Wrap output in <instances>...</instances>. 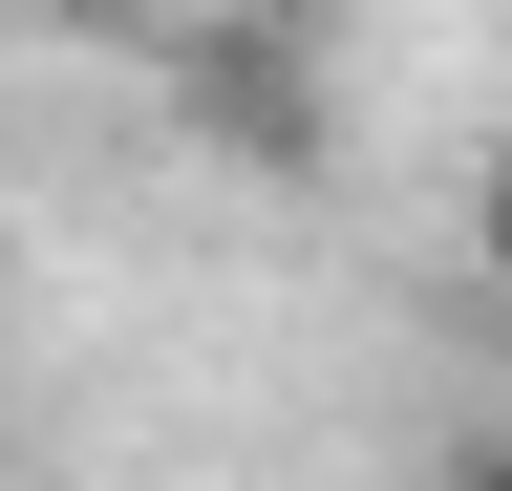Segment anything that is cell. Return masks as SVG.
<instances>
[{"label":"cell","instance_id":"6da1fadb","mask_svg":"<svg viewBox=\"0 0 512 491\" xmlns=\"http://www.w3.org/2000/svg\"><path fill=\"white\" fill-rule=\"evenodd\" d=\"M192 129H214V150H320V86H299V22H214V43H192Z\"/></svg>","mask_w":512,"mask_h":491},{"label":"cell","instance_id":"7a4b0ae2","mask_svg":"<svg viewBox=\"0 0 512 491\" xmlns=\"http://www.w3.org/2000/svg\"><path fill=\"white\" fill-rule=\"evenodd\" d=\"M427 491H512V406H491V427H448V449H427Z\"/></svg>","mask_w":512,"mask_h":491},{"label":"cell","instance_id":"3957f363","mask_svg":"<svg viewBox=\"0 0 512 491\" xmlns=\"http://www.w3.org/2000/svg\"><path fill=\"white\" fill-rule=\"evenodd\" d=\"M470 214H491V363H512V171H491V193H470Z\"/></svg>","mask_w":512,"mask_h":491},{"label":"cell","instance_id":"277c9868","mask_svg":"<svg viewBox=\"0 0 512 491\" xmlns=\"http://www.w3.org/2000/svg\"><path fill=\"white\" fill-rule=\"evenodd\" d=\"M214 22H320V0H214Z\"/></svg>","mask_w":512,"mask_h":491}]
</instances>
